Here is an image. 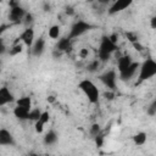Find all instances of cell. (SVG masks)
Instances as JSON below:
<instances>
[{"label":"cell","mask_w":156,"mask_h":156,"mask_svg":"<svg viewBox=\"0 0 156 156\" xmlns=\"http://www.w3.org/2000/svg\"><path fill=\"white\" fill-rule=\"evenodd\" d=\"M46 101H48L49 104H54V102L56 101V98H55L54 95H49V96L46 98Z\"/></svg>","instance_id":"obj_38"},{"label":"cell","mask_w":156,"mask_h":156,"mask_svg":"<svg viewBox=\"0 0 156 156\" xmlns=\"http://www.w3.org/2000/svg\"><path fill=\"white\" fill-rule=\"evenodd\" d=\"M62 54H63V52L58 51L57 49H54V51H52V56H54V58H58V57H61Z\"/></svg>","instance_id":"obj_37"},{"label":"cell","mask_w":156,"mask_h":156,"mask_svg":"<svg viewBox=\"0 0 156 156\" xmlns=\"http://www.w3.org/2000/svg\"><path fill=\"white\" fill-rule=\"evenodd\" d=\"M26 13H27V11L21 5L15 6V7H10V12H9V22H10V24L22 23Z\"/></svg>","instance_id":"obj_7"},{"label":"cell","mask_w":156,"mask_h":156,"mask_svg":"<svg viewBox=\"0 0 156 156\" xmlns=\"http://www.w3.org/2000/svg\"><path fill=\"white\" fill-rule=\"evenodd\" d=\"M18 5H21L20 0H9V6L10 7H15V6H18Z\"/></svg>","instance_id":"obj_36"},{"label":"cell","mask_w":156,"mask_h":156,"mask_svg":"<svg viewBox=\"0 0 156 156\" xmlns=\"http://www.w3.org/2000/svg\"><path fill=\"white\" fill-rule=\"evenodd\" d=\"M41 110L40 108H38V107H32L30 110H29V115H28V121H33V122H35V121H38L39 118H40V116H41Z\"/></svg>","instance_id":"obj_22"},{"label":"cell","mask_w":156,"mask_h":156,"mask_svg":"<svg viewBox=\"0 0 156 156\" xmlns=\"http://www.w3.org/2000/svg\"><path fill=\"white\" fill-rule=\"evenodd\" d=\"M10 26H11V24H1V27H0V32L4 33V32L6 30V28H10Z\"/></svg>","instance_id":"obj_41"},{"label":"cell","mask_w":156,"mask_h":156,"mask_svg":"<svg viewBox=\"0 0 156 156\" xmlns=\"http://www.w3.org/2000/svg\"><path fill=\"white\" fill-rule=\"evenodd\" d=\"M16 105L30 110L32 108V99L29 96H21L18 99H16Z\"/></svg>","instance_id":"obj_21"},{"label":"cell","mask_w":156,"mask_h":156,"mask_svg":"<svg viewBox=\"0 0 156 156\" xmlns=\"http://www.w3.org/2000/svg\"><path fill=\"white\" fill-rule=\"evenodd\" d=\"M101 133V127H100V124L99 123H93L91 126H90V128H89V134L94 138V136H96L98 134H100Z\"/></svg>","instance_id":"obj_24"},{"label":"cell","mask_w":156,"mask_h":156,"mask_svg":"<svg viewBox=\"0 0 156 156\" xmlns=\"http://www.w3.org/2000/svg\"><path fill=\"white\" fill-rule=\"evenodd\" d=\"M23 43L22 41H20V40H16L11 46H10V49L7 50V52H9V55L10 56H17V55H20L22 51H23Z\"/></svg>","instance_id":"obj_17"},{"label":"cell","mask_w":156,"mask_h":156,"mask_svg":"<svg viewBox=\"0 0 156 156\" xmlns=\"http://www.w3.org/2000/svg\"><path fill=\"white\" fill-rule=\"evenodd\" d=\"M150 27H151V29L156 30V15L150 18Z\"/></svg>","instance_id":"obj_35"},{"label":"cell","mask_w":156,"mask_h":156,"mask_svg":"<svg viewBox=\"0 0 156 156\" xmlns=\"http://www.w3.org/2000/svg\"><path fill=\"white\" fill-rule=\"evenodd\" d=\"M117 44L113 43L108 35H104L100 40L99 48H98V58L101 62H106L111 58L112 54L117 50Z\"/></svg>","instance_id":"obj_3"},{"label":"cell","mask_w":156,"mask_h":156,"mask_svg":"<svg viewBox=\"0 0 156 156\" xmlns=\"http://www.w3.org/2000/svg\"><path fill=\"white\" fill-rule=\"evenodd\" d=\"M72 40L69 37H63V38H60L57 39V43H56V46L55 49H57L58 51L61 52H68L72 50Z\"/></svg>","instance_id":"obj_13"},{"label":"cell","mask_w":156,"mask_h":156,"mask_svg":"<svg viewBox=\"0 0 156 156\" xmlns=\"http://www.w3.org/2000/svg\"><path fill=\"white\" fill-rule=\"evenodd\" d=\"M22 23H23L24 28H27V27H33V23H34V16H33V13L27 12L26 16H24V18H23V21H22Z\"/></svg>","instance_id":"obj_23"},{"label":"cell","mask_w":156,"mask_h":156,"mask_svg":"<svg viewBox=\"0 0 156 156\" xmlns=\"http://www.w3.org/2000/svg\"><path fill=\"white\" fill-rule=\"evenodd\" d=\"M156 77V61L151 57L144 60L141 63H140V67H139V72H138V79H136V83L135 84H141L144 83L145 80H149L151 78Z\"/></svg>","instance_id":"obj_1"},{"label":"cell","mask_w":156,"mask_h":156,"mask_svg":"<svg viewBox=\"0 0 156 156\" xmlns=\"http://www.w3.org/2000/svg\"><path fill=\"white\" fill-rule=\"evenodd\" d=\"M126 38L128 41H130L132 44L135 43V41H139V35L135 33V32H127L126 33Z\"/></svg>","instance_id":"obj_26"},{"label":"cell","mask_w":156,"mask_h":156,"mask_svg":"<svg viewBox=\"0 0 156 156\" xmlns=\"http://www.w3.org/2000/svg\"><path fill=\"white\" fill-rule=\"evenodd\" d=\"M12 102H16V98L12 94V91L10 90V88H7V87L0 88V105L5 106V105L12 104Z\"/></svg>","instance_id":"obj_10"},{"label":"cell","mask_w":156,"mask_h":156,"mask_svg":"<svg viewBox=\"0 0 156 156\" xmlns=\"http://www.w3.org/2000/svg\"><path fill=\"white\" fill-rule=\"evenodd\" d=\"M93 28H94L93 24H90L89 22L83 21V20H78V21H76V22L71 26L68 37H69L71 39L79 38V37H82L83 34H85L87 32H89V30L93 29Z\"/></svg>","instance_id":"obj_4"},{"label":"cell","mask_w":156,"mask_h":156,"mask_svg":"<svg viewBox=\"0 0 156 156\" xmlns=\"http://www.w3.org/2000/svg\"><path fill=\"white\" fill-rule=\"evenodd\" d=\"M132 62H133V58H132L130 55H122V56H119L118 60H117V71H118V73L123 72L124 69H127L132 65Z\"/></svg>","instance_id":"obj_14"},{"label":"cell","mask_w":156,"mask_h":156,"mask_svg":"<svg viewBox=\"0 0 156 156\" xmlns=\"http://www.w3.org/2000/svg\"><path fill=\"white\" fill-rule=\"evenodd\" d=\"M48 35L50 39H54V40H57L60 39V35H61V27L58 24H52L51 27H49L48 29Z\"/></svg>","instance_id":"obj_19"},{"label":"cell","mask_w":156,"mask_h":156,"mask_svg":"<svg viewBox=\"0 0 156 156\" xmlns=\"http://www.w3.org/2000/svg\"><path fill=\"white\" fill-rule=\"evenodd\" d=\"M108 37H110V39H111L113 43H116V44H117V40H118V35H117V34H115V33H113V34H111V35H108Z\"/></svg>","instance_id":"obj_39"},{"label":"cell","mask_w":156,"mask_h":156,"mask_svg":"<svg viewBox=\"0 0 156 156\" xmlns=\"http://www.w3.org/2000/svg\"><path fill=\"white\" fill-rule=\"evenodd\" d=\"M139 67H140V63L133 61L132 65H130L127 69H124L123 72H119V73H118V78H121V80H124V82L132 79V78L139 72Z\"/></svg>","instance_id":"obj_9"},{"label":"cell","mask_w":156,"mask_h":156,"mask_svg":"<svg viewBox=\"0 0 156 156\" xmlns=\"http://www.w3.org/2000/svg\"><path fill=\"white\" fill-rule=\"evenodd\" d=\"M88 55H89V50H88L87 48L80 49V50H79V52H78V56H79L80 58H87V57H88Z\"/></svg>","instance_id":"obj_32"},{"label":"cell","mask_w":156,"mask_h":156,"mask_svg":"<svg viewBox=\"0 0 156 156\" xmlns=\"http://www.w3.org/2000/svg\"><path fill=\"white\" fill-rule=\"evenodd\" d=\"M58 140V134L54 130V129H50L49 132L45 133L44 138H43V143L46 145V146H51V145H55Z\"/></svg>","instance_id":"obj_16"},{"label":"cell","mask_w":156,"mask_h":156,"mask_svg":"<svg viewBox=\"0 0 156 156\" xmlns=\"http://www.w3.org/2000/svg\"><path fill=\"white\" fill-rule=\"evenodd\" d=\"M78 88L85 95V98L88 99V101L90 104H93V105L99 104V100H100V90H99V88L90 79H88V78L82 79L78 83Z\"/></svg>","instance_id":"obj_2"},{"label":"cell","mask_w":156,"mask_h":156,"mask_svg":"<svg viewBox=\"0 0 156 156\" xmlns=\"http://www.w3.org/2000/svg\"><path fill=\"white\" fill-rule=\"evenodd\" d=\"M74 13H76V10H74L73 6H66V9H65V15H66V16L73 17Z\"/></svg>","instance_id":"obj_30"},{"label":"cell","mask_w":156,"mask_h":156,"mask_svg":"<svg viewBox=\"0 0 156 156\" xmlns=\"http://www.w3.org/2000/svg\"><path fill=\"white\" fill-rule=\"evenodd\" d=\"M99 79H100V82L107 89L116 90V88H117V73H116L115 69H107V71H105L102 74L99 76Z\"/></svg>","instance_id":"obj_5"},{"label":"cell","mask_w":156,"mask_h":156,"mask_svg":"<svg viewBox=\"0 0 156 156\" xmlns=\"http://www.w3.org/2000/svg\"><path fill=\"white\" fill-rule=\"evenodd\" d=\"M96 1H98L99 4H101L102 6H106L107 4H111V2H112L111 0H96Z\"/></svg>","instance_id":"obj_40"},{"label":"cell","mask_w":156,"mask_h":156,"mask_svg":"<svg viewBox=\"0 0 156 156\" xmlns=\"http://www.w3.org/2000/svg\"><path fill=\"white\" fill-rule=\"evenodd\" d=\"M94 141H95V145H96L98 147H101V146L104 145V141H105L104 134L100 133V134H98L96 136H94Z\"/></svg>","instance_id":"obj_28"},{"label":"cell","mask_w":156,"mask_h":156,"mask_svg":"<svg viewBox=\"0 0 156 156\" xmlns=\"http://www.w3.org/2000/svg\"><path fill=\"white\" fill-rule=\"evenodd\" d=\"M133 2H134V0H113L107 7V13L110 16L117 15V13L127 10Z\"/></svg>","instance_id":"obj_6"},{"label":"cell","mask_w":156,"mask_h":156,"mask_svg":"<svg viewBox=\"0 0 156 156\" xmlns=\"http://www.w3.org/2000/svg\"><path fill=\"white\" fill-rule=\"evenodd\" d=\"M146 113H147V116H150V117L156 116V99L152 100V101L149 104V106L146 107Z\"/></svg>","instance_id":"obj_25"},{"label":"cell","mask_w":156,"mask_h":156,"mask_svg":"<svg viewBox=\"0 0 156 156\" xmlns=\"http://www.w3.org/2000/svg\"><path fill=\"white\" fill-rule=\"evenodd\" d=\"M132 45H133V48H134L136 51H143V50H144V46H143L139 41H135V43H133Z\"/></svg>","instance_id":"obj_34"},{"label":"cell","mask_w":156,"mask_h":156,"mask_svg":"<svg viewBox=\"0 0 156 156\" xmlns=\"http://www.w3.org/2000/svg\"><path fill=\"white\" fill-rule=\"evenodd\" d=\"M44 127H45V123H43L40 119L34 122V130L37 134H41L44 132Z\"/></svg>","instance_id":"obj_27"},{"label":"cell","mask_w":156,"mask_h":156,"mask_svg":"<svg viewBox=\"0 0 156 156\" xmlns=\"http://www.w3.org/2000/svg\"><path fill=\"white\" fill-rule=\"evenodd\" d=\"M41 9H43V11H44L45 13H48V12L51 11V4H50L49 1H44L43 5H41Z\"/></svg>","instance_id":"obj_33"},{"label":"cell","mask_w":156,"mask_h":156,"mask_svg":"<svg viewBox=\"0 0 156 156\" xmlns=\"http://www.w3.org/2000/svg\"><path fill=\"white\" fill-rule=\"evenodd\" d=\"M104 98H105L106 100H113V98H115V90L107 89V91L104 93Z\"/></svg>","instance_id":"obj_31"},{"label":"cell","mask_w":156,"mask_h":156,"mask_svg":"<svg viewBox=\"0 0 156 156\" xmlns=\"http://www.w3.org/2000/svg\"><path fill=\"white\" fill-rule=\"evenodd\" d=\"M101 61L96 57V58H94V60H91L88 65H87V67H85V69L89 72V73H95V72H98L99 71V68H100V66H101Z\"/></svg>","instance_id":"obj_20"},{"label":"cell","mask_w":156,"mask_h":156,"mask_svg":"<svg viewBox=\"0 0 156 156\" xmlns=\"http://www.w3.org/2000/svg\"><path fill=\"white\" fill-rule=\"evenodd\" d=\"M147 140V134L145 132H138L133 135V143L136 146H143Z\"/></svg>","instance_id":"obj_18"},{"label":"cell","mask_w":156,"mask_h":156,"mask_svg":"<svg viewBox=\"0 0 156 156\" xmlns=\"http://www.w3.org/2000/svg\"><path fill=\"white\" fill-rule=\"evenodd\" d=\"M12 113H13V116H15L18 121H28L29 110H28V108H26V107H22V106L16 105V106L13 107Z\"/></svg>","instance_id":"obj_15"},{"label":"cell","mask_w":156,"mask_h":156,"mask_svg":"<svg viewBox=\"0 0 156 156\" xmlns=\"http://www.w3.org/2000/svg\"><path fill=\"white\" fill-rule=\"evenodd\" d=\"M39 119H40L43 123L48 124V123L50 122V113H49V111H43V112H41V116H40Z\"/></svg>","instance_id":"obj_29"},{"label":"cell","mask_w":156,"mask_h":156,"mask_svg":"<svg viewBox=\"0 0 156 156\" xmlns=\"http://www.w3.org/2000/svg\"><path fill=\"white\" fill-rule=\"evenodd\" d=\"M45 51V39L43 37H39L38 39H35L34 44L30 48V52L34 57H40Z\"/></svg>","instance_id":"obj_12"},{"label":"cell","mask_w":156,"mask_h":156,"mask_svg":"<svg viewBox=\"0 0 156 156\" xmlns=\"http://www.w3.org/2000/svg\"><path fill=\"white\" fill-rule=\"evenodd\" d=\"M15 144H16V141H15L12 133L10 130H7L6 128H1L0 129V145L1 146H13Z\"/></svg>","instance_id":"obj_11"},{"label":"cell","mask_w":156,"mask_h":156,"mask_svg":"<svg viewBox=\"0 0 156 156\" xmlns=\"http://www.w3.org/2000/svg\"><path fill=\"white\" fill-rule=\"evenodd\" d=\"M18 39L27 46V48H32V45L35 41V32L33 29V27H27L22 30V33L20 34Z\"/></svg>","instance_id":"obj_8"}]
</instances>
